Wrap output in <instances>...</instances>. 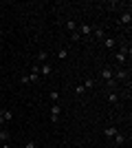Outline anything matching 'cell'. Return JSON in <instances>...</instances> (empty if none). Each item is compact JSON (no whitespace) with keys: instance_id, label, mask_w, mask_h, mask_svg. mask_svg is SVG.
<instances>
[{"instance_id":"obj_1","label":"cell","mask_w":132,"mask_h":148,"mask_svg":"<svg viewBox=\"0 0 132 148\" xmlns=\"http://www.w3.org/2000/svg\"><path fill=\"white\" fill-rule=\"evenodd\" d=\"M128 44H123V47H119V51L114 53V60H117V64H126V58H128Z\"/></svg>"},{"instance_id":"obj_2","label":"cell","mask_w":132,"mask_h":148,"mask_svg":"<svg viewBox=\"0 0 132 148\" xmlns=\"http://www.w3.org/2000/svg\"><path fill=\"white\" fill-rule=\"evenodd\" d=\"M60 113H62L60 104H51V122H53V124H57V119H60Z\"/></svg>"},{"instance_id":"obj_3","label":"cell","mask_w":132,"mask_h":148,"mask_svg":"<svg viewBox=\"0 0 132 148\" xmlns=\"http://www.w3.org/2000/svg\"><path fill=\"white\" fill-rule=\"evenodd\" d=\"M26 80H29V82H38L40 80V66H38V64L31 69V73L26 75Z\"/></svg>"},{"instance_id":"obj_4","label":"cell","mask_w":132,"mask_h":148,"mask_svg":"<svg viewBox=\"0 0 132 148\" xmlns=\"http://www.w3.org/2000/svg\"><path fill=\"white\" fill-rule=\"evenodd\" d=\"M77 31H79V36H93V29H90V25H84V22H82V25H77Z\"/></svg>"},{"instance_id":"obj_5","label":"cell","mask_w":132,"mask_h":148,"mask_svg":"<svg viewBox=\"0 0 132 148\" xmlns=\"http://www.w3.org/2000/svg\"><path fill=\"white\" fill-rule=\"evenodd\" d=\"M101 77H104L106 82L114 80V75H112V69H110V66H104V69H101Z\"/></svg>"},{"instance_id":"obj_6","label":"cell","mask_w":132,"mask_h":148,"mask_svg":"<svg viewBox=\"0 0 132 148\" xmlns=\"http://www.w3.org/2000/svg\"><path fill=\"white\" fill-rule=\"evenodd\" d=\"M119 22H121V25H130V22H132V11H130V9H128V11H123V13H121Z\"/></svg>"},{"instance_id":"obj_7","label":"cell","mask_w":132,"mask_h":148,"mask_svg":"<svg viewBox=\"0 0 132 148\" xmlns=\"http://www.w3.org/2000/svg\"><path fill=\"white\" fill-rule=\"evenodd\" d=\"M51 71H53V66H51L49 62H44L42 66H40V75H44V77H46V75H51Z\"/></svg>"},{"instance_id":"obj_8","label":"cell","mask_w":132,"mask_h":148,"mask_svg":"<svg viewBox=\"0 0 132 148\" xmlns=\"http://www.w3.org/2000/svg\"><path fill=\"white\" fill-rule=\"evenodd\" d=\"M101 42H104L106 49H114V47H117V40H114V38H104Z\"/></svg>"},{"instance_id":"obj_9","label":"cell","mask_w":132,"mask_h":148,"mask_svg":"<svg viewBox=\"0 0 132 148\" xmlns=\"http://www.w3.org/2000/svg\"><path fill=\"white\" fill-rule=\"evenodd\" d=\"M117 133H119V130H117V126H108V128L104 130V135H106L108 139H112V137L117 135Z\"/></svg>"},{"instance_id":"obj_10","label":"cell","mask_w":132,"mask_h":148,"mask_svg":"<svg viewBox=\"0 0 132 148\" xmlns=\"http://www.w3.org/2000/svg\"><path fill=\"white\" fill-rule=\"evenodd\" d=\"M112 75H114V77H119V80H126L128 71H126V69H117V71H112Z\"/></svg>"},{"instance_id":"obj_11","label":"cell","mask_w":132,"mask_h":148,"mask_svg":"<svg viewBox=\"0 0 132 148\" xmlns=\"http://www.w3.org/2000/svg\"><path fill=\"white\" fill-rule=\"evenodd\" d=\"M112 139H114V144H117V146H123V144H126V135H123V133H117Z\"/></svg>"},{"instance_id":"obj_12","label":"cell","mask_w":132,"mask_h":148,"mask_svg":"<svg viewBox=\"0 0 132 148\" xmlns=\"http://www.w3.org/2000/svg\"><path fill=\"white\" fill-rule=\"evenodd\" d=\"M0 119H2V122H11V119H13V113L11 111H0Z\"/></svg>"},{"instance_id":"obj_13","label":"cell","mask_w":132,"mask_h":148,"mask_svg":"<svg viewBox=\"0 0 132 148\" xmlns=\"http://www.w3.org/2000/svg\"><path fill=\"white\" fill-rule=\"evenodd\" d=\"M93 36L97 38V40H104V38H106V31L99 27V29H95V31H93Z\"/></svg>"},{"instance_id":"obj_14","label":"cell","mask_w":132,"mask_h":148,"mask_svg":"<svg viewBox=\"0 0 132 148\" xmlns=\"http://www.w3.org/2000/svg\"><path fill=\"white\" fill-rule=\"evenodd\" d=\"M5 142H9V130L2 128L0 130V144H5Z\"/></svg>"},{"instance_id":"obj_15","label":"cell","mask_w":132,"mask_h":148,"mask_svg":"<svg viewBox=\"0 0 132 148\" xmlns=\"http://www.w3.org/2000/svg\"><path fill=\"white\" fill-rule=\"evenodd\" d=\"M108 102H110V104H117V102H119V95H117V93H108Z\"/></svg>"},{"instance_id":"obj_16","label":"cell","mask_w":132,"mask_h":148,"mask_svg":"<svg viewBox=\"0 0 132 148\" xmlns=\"http://www.w3.org/2000/svg\"><path fill=\"white\" fill-rule=\"evenodd\" d=\"M70 42H82V36H79V31H73V33H70Z\"/></svg>"},{"instance_id":"obj_17","label":"cell","mask_w":132,"mask_h":148,"mask_svg":"<svg viewBox=\"0 0 132 148\" xmlns=\"http://www.w3.org/2000/svg\"><path fill=\"white\" fill-rule=\"evenodd\" d=\"M49 97H51V102H53V104H57L60 95H57V91H51V93H49Z\"/></svg>"},{"instance_id":"obj_18","label":"cell","mask_w":132,"mask_h":148,"mask_svg":"<svg viewBox=\"0 0 132 148\" xmlns=\"http://www.w3.org/2000/svg\"><path fill=\"white\" fill-rule=\"evenodd\" d=\"M66 29H68L70 33H73V31H77V25L73 22V20H68V22H66Z\"/></svg>"},{"instance_id":"obj_19","label":"cell","mask_w":132,"mask_h":148,"mask_svg":"<svg viewBox=\"0 0 132 148\" xmlns=\"http://www.w3.org/2000/svg\"><path fill=\"white\" fill-rule=\"evenodd\" d=\"M82 86H84V88H90V86H95V80H93V77H88V80L84 82Z\"/></svg>"},{"instance_id":"obj_20","label":"cell","mask_w":132,"mask_h":148,"mask_svg":"<svg viewBox=\"0 0 132 148\" xmlns=\"http://www.w3.org/2000/svg\"><path fill=\"white\" fill-rule=\"evenodd\" d=\"M46 58H49V53H46V51H40V53H38V60H40V62H46Z\"/></svg>"},{"instance_id":"obj_21","label":"cell","mask_w":132,"mask_h":148,"mask_svg":"<svg viewBox=\"0 0 132 148\" xmlns=\"http://www.w3.org/2000/svg\"><path fill=\"white\" fill-rule=\"evenodd\" d=\"M66 56H68V49H62V51H60V53H57V58H60V60H64V58H66Z\"/></svg>"},{"instance_id":"obj_22","label":"cell","mask_w":132,"mask_h":148,"mask_svg":"<svg viewBox=\"0 0 132 148\" xmlns=\"http://www.w3.org/2000/svg\"><path fill=\"white\" fill-rule=\"evenodd\" d=\"M24 148H38V144L33 142V139H29V142H26V144H24Z\"/></svg>"},{"instance_id":"obj_23","label":"cell","mask_w":132,"mask_h":148,"mask_svg":"<svg viewBox=\"0 0 132 148\" xmlns=\"http://www.w3.org/2000/svg\"><path fill=\"white\" fill-rule=\"evenodd\" d=\"M84 91H86V88H84V86H82V84H79V86H77V88H75V93H77V95H82V93H84Z\"/></svg>"},{"instance_id":"obj_24","label":"cell","mask_w":132,"mask_h":148,"mask_svg":"<svg viewBox=\"0 0 132 148\" xmlns=\"http://www.w3.org/2000/svg\"><path fill=\"white\" fill-rule=\"evenodd\" d=\"M0 148H11V144H9V142H5V144H0Z\"/></svg>"},{"instance_id":"obj_25","label":"cell","mask_w":132,"mask_h":148,"mask_svg":"<svg viewBox=\"0 0 132 148\" xmlns=\"http://www.w3.org/2000/svg\"><path fill=\"white\" fill-rule=\"evenodd\" d=\"M2 128H5V122H2V119H0V130H2Z\"/></svg>"},{"instance_id":"obj_26","label":"cell","mask_w":132,"mask_h":148,"mask_svg":"<svg viewBox=\"0 0 132 148\" xmlns=\"http://www.w3.org/2000/svg\"><path fill=\"white\" fill-rule=\"evenodd\" d=\"M104 148H110V146H104Z\"/></svg>"}]
</instances>
